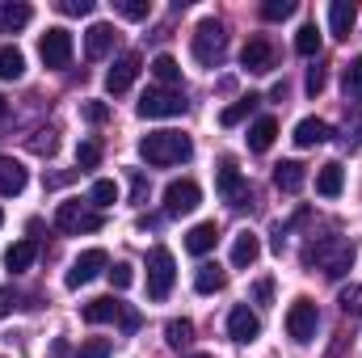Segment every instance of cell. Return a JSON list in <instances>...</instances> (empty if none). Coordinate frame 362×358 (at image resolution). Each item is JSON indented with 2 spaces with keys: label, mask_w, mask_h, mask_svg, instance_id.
Wrapping results in <instances>:
<instances>
[{
  "label": "cell",
  "mask_w": 362,
  "mask_h": 358,
  "mask_svg": "<svg viewBox=\"0 0 362 358\" xmlns=\"http://www.w3.org/2000/svg\"><path fill=\"white\" fill-rule=\"evenodd\" d=\"M303 266H320L329 278H341L346 270L354 266V241L346 236H320L303 249Z\"/></svg>",
  "instance_id": "1"
},
{
  "label": "cell",
  "mask_w": 362,
  "mask_h": 358,
  "mask_svg": "<svg viewBox=\"0 0 362 358\" xmlns=\"http://www.w3.org/2000/svg\"><path fill=\"white\" fill-rule=\"evenodd\" d=\"M139 156L148 161V165H181V161H189L194 156V144H189V135H181V131H152V135H144L139 139Z\"/></svg>",
  "instance_id": "2"
},
{
  "label": "cell",
  "mask_w": 362,
  "mask_h": 358,
  "mask_svg": "<svg viewBox=\"0 0 362 358\" xmlns=\"http://www.w3.org/2000/svg\"><path fill=\"white\" fill-rule=\"evenodd\" d=\"M223 55H228V30L215 17L198 21V30H194V59L215 68V64H223Z\"/></svg>",
  "instance_id": "3"
},
{
  "label": "cell",
  "mask_w": 362,
  "mask_h": 358,
  "mask_svg": "<svg viewBox=\"0 0 362 358\" xmlns=\"http://www.w3.org/2000/svg\"><path fill=\"white\" fill-rule=\"evenodd\" d=\"M316 325H320V316H316V304H312L308 295H299V299L286 308V333H291V342L308 346V342L316 337Z\"/></svg>",
  "instance_id": "4"
},
{
  "label": "cell",
  "mask_w": 362,
  "mask_h": 358,
  "mask_svg": "<svg viewBox=\"0 0 362 358\" xmlns=\"http://www.w3.org/2000/svg\"><path fill=\"white\" fill-rule=\"evenodd\" d=\"M55 228L68 232V236L97 232V228H101V211H93V207H85V202H59V211H55Z\"/></svg>",
  "instance_id": "5"
},
{
  "label": "cell",
  "mask_w": 362,
  "mask_h": 358,
  "mask_svg": "<svg viewBox=\"0 0 362 358\" xmlns=\"http://www.w3.org/2000/svg\"><path fill=\"white\" fill-rule=\"evenodd\" d=\"M89 325H105V321H122V329H139V312H131L127 304H118L114 295H101V299H89L85 312H81Z\"/></svg>",
  "instance_id": "6"
},
{
  "label": "cell",
  "mask_w": 362,
  "mask_h": 358,
  "mask_svg": "<svg viewBox=\"0 0 362 358\" xmlns=\"http://www.w3.org/2000/svg\"><path fill=\"white\" fill-rule=\"evenodd\" d=\"M38 55H42V64H47V68L64 72V68L72 64V34H68L64 25H51V30L38 38Z\"/></svg>",
  "instance_id": "7"
},
{
  "label": "cell",
  "mask_w": 362,
  "mask_h": 358,
  "mask_svg": "<svg viewBox=\"0 0 362 358\" xmlns=\"http://www.w3.org/2000/svg\"><path fill=\"white\" fill-rule=\"evenodd\" d=\"M173 278H177L173 253H169V249H152V253H148V295H152V299H169Z\"/></svg>",
  "instance_id": "8"
},
{
  "label": "cell",
  "mask_w": 362,
  "mask_h": 358,
  "mask_svg": "<svg viewBox=\"0 0 362 358\" xmlns=\"http://www.w3.org/2000/svg\"><path fill=\"white\" fill-rule=\"evenodd\" d=\"M139 114L144 118H177V114H185V93L181 89H148L139 97Z\"/></svg>",
  "instance_id": "9"
},
{
  "label": "cell",
  "mask_w": 362,
  "mask_h": 358,
  "mask_svg": "<svg viewBox=\"0 0 362 358\" xmlns=\"http://www.w3.org/2000/svg\"><path fill=\"white\" fill-rule=\"evenodd\" d=\"M215 190H219L232 207H245V202H249V185H245V178H240V169H236L232 156L219 161V169H215Z\"/></svg>",
  "instance_id": "10"
},
{
  "label": "cell",
  "mask_w": 362,
  "mask_h": 358,
  "mask_svg": "<svg viewBox=\"0 0 362 358\" xmlns=\"http://www.w3.org/2000/svg\"><path fill=\"white\" fill-rule=\"evenodd\" d=\"M198 202H202L198 181L181 178V181H169V185H165V211H169V215H189Z\"/></svg>",
  "instance_id": "11"
},
{
  "label": "cell",
  "mask_w": 362,
  "mask_h": 358,
  "mask_svg": "<svg viewBox=\"0 0 362 358\" xmlns=\"http://www.w3.org/2000/svg\"><path fill=\"white\" fill-rule=\"evenodd\" d=\"M101 270H110V258H105V249H85V253L72 262V270H68V278H64V282H68L72 291H76V287H89V282L97 278V274H101Z\"/></svg>",
  "instance_id": "12"
},
{
  "label": "cell",
  "mask_w": 362,
  "mask_h": 358,
  "mask_svg": "<svg viewBox=\"0 0 362 358\" xmlns=\"http://www.w3.org/2000/svg\"><path fill=\"white\" fill-rule=\"evenodd\" d=\"M139 68H144V64H139V55H135V51H127V55H118V59H114V68L105 72V89L114 93V97H118V93H127L131 85H135V76H139Z\"/></svg>",
  "instance_id": "13"
},
{
  "label": "cell",
  "mask_w": 362,
  "mask_h": 358,
  "mask_svg": "<svg viewBox=\"0 0 362 358\" xmlns=\"http://www.w3.org/2000/svg\"><path fill=\"white\" fill-rule=\"evenodd\" d=\"M228 337L240 342V346H253V342L262 337V321L240 304V308H232V316H228Z\"/></svg>",
  "instance_id": "14"
},
{
  "label": "cell",
  "mask_w": 362,
  "mask_h": 358,
  "mask_svg": "<svg viewBox=\"0 0 362 358\" xmlns=\"http://www.w3.org/2000/svg\"><path fill=\"white\" fill-rule=\"evenodd\" d=\"M114 38H118V30H114L110 21L89 25V34H85V55H89V59H105V55L114 51Z\"/></svg>",
  "instance_id": "15"
},
{
  "label": "cell",
  "mask_w": 362,
  "mask_h": 358,
  "mask_svg": "<svg viewBox=\"0 0 362 358\" xmlns=\"http://www.w3.org/2000/svg\"><path fill=\"white\" fill-rule=\"evenodd\" d=\"M240 64H245L249 72H257V76H262V72H270V68H274V47L266 42V38H249V42H245V51H240Z\"/></svg>",
  "instance_id": "16"
},
{
  "label": "cell",
  "mask_w": 362,
  "mask_h": 358,
  "mask_svg": "<svg viewBox=\"0 0 362 358\" xmlns=\"http://www.w3.org/2000/svg\"><path fill=\"white\" fill-rule=\"evenodd\" d=\"M215 241H219V228H215V219H211V224H194V228L185 232V253L202 258V253H211V249H215Z\"/></svg>",
  "instance_id": "17"
},
{
  "label": "cell",
  "mask_w": 362,
  "mask_h": 358,
  "mask_svg": "<svg viewBox=\"0 0 362 358\" xmlns=\"http://www.w3.org/2000/svg\"><path fill=\"white\" fill-rule=\"evenodd\" d=\"M354 21H358V8H354L350 0H333V8H329V30H333V38H350Z\"/></svg>",
  "instance_id": "18"
},
{
  "label": "cell",
  "mask_w": 362,
  "mask_h": 358,
  "mask_svg": "<svg viewBox=\"0 0 362 358\" xmlns=\"http://www.w3.org/2000/svg\"><path fill=\"white\" fill-rule=\"evenodd\" d=\"M303 181H308V169H303L299 161H282V165L274 169V185H278L282 194H299Z\"/></svg>",
  "instance_id": "19"
},
{
  "label": "cell",
  "mask_w": 362,
  "mask_h": 358,
  "mask_svg": "<svg viewBox=\"0 0 362 358\" xmlns=\"http://www.w3.org/2000/svg\"><path fill=\"white\" fill-rule=\"evenodd\" d=\"M329 122L325 118H303L299 127H295V144L299 148H316V144H329Z\"/></svg>",
  "instance_id": "20"
},
{
  "label": "cell",
  "mask_w": 362,
  "mask_h": 358,
  "mask_svg": "<svg viewBox=\"0 0 362 358\" xmlns=\"http://www.w3.org/2000/svg\"><path fill=\"white\" fill-rule=\"evenodd\" d=\"M25 181H30V173H25V165H21V161H0V194H4V198L21 194V190H25Z\"/></svg>",
  "instance_id": "21"
},
{
  "label": "cell",
  "mask_w": 362,
  "mask_h": 358,
  "mask_svg": "<svg viewBox=\"0 0 362 358\" xmlns=\"http://www.w3.org/2000/svg\"><path fill=\"white\" fill-rule=\"evenodd\" d=\"M262 258V241L253 236V232H240L236 241H232V266H240V270H249L253 262Z\"/></svg>",
  "instance_id": "22"
},
{
  "label": "cell",
  "mask_w": 362,
  "mask_h": 358,
  "mask_svg": "<svg viewBox=\"0 0 362 358\" xmlns=\"http://www.w3.org/2000/svg\"><path fill=\"white\" fill-rule=\"evenodd\" d=\"M341 185H346V169H341L337 161L320 165V173H316V194H325V198H337V194H341Z\"/></svg>",
  "instance_id": "23"
},
{
  "label": "cell",
  "mask_w": 362,
  "mask_h": 358,
  "mask_svg": "<svg viewBox=\"0 0 362 358\" xmlns=\"http://www.w3.org/2000/svg\"><path fill=\"white\" fill-rule=\"evenodd\" d=\"M34 258H38V245H34V241H17V245L4 249V266L13 270V274H17V270H30Z\"/></svg>",
  "instance_id": "24"
},
{
  "label": "cell",
  "mask_w": 362,
  "mask_h": 358,
  "mask_svg": "<svg viewBox=\"0 0 362 358\" xmlns=\"http://www.w3.org/2000/svg\"><path fill=\"white\" fill-rule=\"evenodd\" d=\"M228 287V274L219 266H198V274H194V291L198 295H215V291H223Z\"/></svg>",
  "instance_id": "25"
},
{
  "label": "cell",
  "mask_w": 362,
  "mask_h": 358,
  "mask_svg": "<svg viewBox=\"0 0 362 358\" xmlns=\"http://www.w3.org/2000/svg\"><path fill=\"white\" fill-rule=\"evenodd\" d=\"M30 17H34V8H30V4H4V8H0V25H4V34L25 30V25H30Z\"/></svg>",
  "instance_id": "26"
},
{
  "label": "cell",
  "mask_w": 362,
  "mask_h": 358,
  "mask_svg": "<svg viewBox=\"0 0 362 358\" xmlns=\"http://www.w3.org/2000/svg\"><path fill=\"white\" fill-rule=\"evenodd\" d=\"M274 135H278V122H274V118H257V122L249 127V148H253V152H270Z\"/></svg>",
  "instance_id": "27"
},
{
  "label": "cell",
  "mask_w": 362,
  "mask_h": 358,
  "mask_svg": "<svg viewBox=\"0 0 362 358\" xmlns=\"http://www.w3.org/2000/svg\"><path fill=\"white\" fill-rule=\"evenodd\" d=\"M25 76V55L17 47H0V81H21Z\"/></svg>",
  "instance_id": "28"
},
{
  "label": "cell",
  "mask_w": 362,
  "mask_h": 358,
  "mask_svg": "<svg viewBox=\"0 0 362 358\" xmlns=\"http://www.w3.org/2000/svg\"><path fill=\"white\" fill-rule=\"evenodd\" d=\"M152 76L160 81V89H173L181 81V64L173 55H156V59H152Z\"/></svg>",
  "instance_id": "29"
},
{
  "label": "cell",
  "mask_w": 362,
  "mask_h": 358,
  "mask_svg": "<svg viewBox=\"0 0 362 358\" xmlns=\"http://www.w3.org/2000/svg\"><path fill=\"white\" fill-rule=\"evenodd\" d=\"M257 105H262V97H257V93H249V97H240L236 105H228V110L219 114V122H223V127H236V122H245Z\"/></svg>",
  "instance_id": "30"
},
{
  "label": "cell",
  "mask_w": 362,
  "mask_h": 358,
  "mask_svg": "<svg viewBox=\"0 0 362 358\" xmlns=\"http://www.w3.org/2000/svg\"><path fill=\"white\" fill-rule=\"evenodd\" d=\"M165 342H169L173 350H181V346H189V342H194V325H189L185 316H173V321L165 325Z\"/></svg>",
  "instance_id": "31"
},
{
  "label": "cell",
  "mask_w": 362,
  "mask_h": 358,
  "mask_svg": "<svg viewBox=\"0 0 362 358\" xmlns=\"http://www.w3.org/2000/svg\"><path fill=\"white\" fill-rule=\"evenodd\" d=\"M295 51H299V55H308V59L320 51V30H316L312 21H308V25H299V34H295Z\"/></svg>",
  "instance_id": "32"
},
{
  "label": "cell",
  "mask_w": 362,
  "mask_h": 358,
  "mask_svg": "<svg viewBox=\"0 0 362 358\" xmlns=\"http://www.w3.org/2000/svg\"><path fill=\"white\" fill-rule=\"evenodd\" d=\"M89 198H93V207H114V202H118V185L110 178H97L93 190H89Z\"/></svg>",
  "instance_id": "33"
},
{
  "label": "cell",
  "mask_w": 362,
  "mask_h": 358,
  "mask_svg": "<svg viewBox=\"0 0 362 358\" xmlns=\"http://www.w3.org/2000/svg\"><path fill=\"white\" fill-rule=\"evenodd\" d=\"M114 13L127 17V21H144V17L152 13V4H148V0H114Z\"/></svg>",
  "instance_id": "34"
},
{
  "label": "cell",
  "mask_w": 362,
  "mask_h": 358,
  "mask_svg": "<svg viewBox=\"0 0 362 358\" xmlns=\"http://www.w3.org/2000/svg\"><path fill=\"white\" fill-rule=\"evenodd\" d=\"M97 161H101V144L97 139H81L76 144V165L81 169H97Z\"/></svg>",
  "instance_id": "35"
},
{
  "label": "cell",
  "mask_w": 362,
  "mask_h": 358,
  "mask_svg": "<svg viewBox=\"0 0 362 358\" xmlns=\"http://www.w3.org/2000/svg\"><path fill=\"white\" fill-rule=\"evenodd\" d=\"M337 304H341V312L346 316H362V287H341V295H337Z\"/></svg>",
  "instance_id": "36"
},
{
  "label": "cell",
  "mask_w": 362,
  "mask_h": 358,
  "mask_svg": "<svg viewBox=\"0 0 362 358\" xmlns=\"http://www.w3.org/2000/svg\"><path fill=\"white\" fill-rule=\"evenodd\" d=\"M346 97H362V55L346 64Z\"/></svg>",
  "instance_id": "37"
},
{
  "label": "cell",
  "mask_w": 362,
  "mask_h": 358,
  "mask_svg": "<svg viewBox=\"0 0 362 358\" xmlns=\"http://www.w3.org/2000/svg\"><path fill=\"white\" fill-rule=\"evenodd\" d=\"M291 13H295V0H266L262 4V17L266 21H286Z\"/></svg>",
  "instance_id": "38"
},
{
  "label": "cell",
  "mask_w": 362,
  "mask_h": 358,
  "mask_svg": "<svg viewBox=\"0 0 362 358\" xmlns=\"http://www.w3.org/2000/svg\"><path fill=\"white\" fill-rule=\"evenodd\" d=\"M110 350H114L110 337H89V342H81V358H110Z\"/></svg>",
  "instance_id": "39"
},
{
  "label": "cell",
  "mask_w": 362,
  "mask_h": 358,
  "mask_svg": "<svg viewBox=\"0 0 362 358\" xmlns=\"http://www.w3.org/2000/svg\"><path fill=\"white\" fill-rule=\"evenodd\" d=\"M105 274H110V287H114V291H127V287L135 282V270L127 266V262H118V266L105 270Z\"/></svg>",
  "instance_id": "40"
},
{
  "label": "cell",
  "mask_w": 362,
  "mask_h": 358,
  "mask_svg": "<svg viewBox=\"0 0 362 358\" xmlns=\"http://www.w3.org/2000/svg\"><path fill=\"white\" fill-rule=\"evenodd\" d=\"M55 8H59L64 17H89V13H93V0H59Z\"/></svg>",
  "instance_id": "41"
},
{
  "label": "cell",
  "mask_w": 362,
  "mask_h": 358,
  "mask_svg": "<svg viewBox=\"0 0 362 358\" xmlns=\"http://www.w3.org/2000/svg\"><path fill=\"white\" fill-rule=\"evenodd\" d=\"M325 85H329V72H325V64H316V68L308 72V93L316 97V93H325Z\"/></svg>",
  "instance_id": "42"
},
{
  "label": "cell",
  "mask_w": 362,
  "mask_h": 358,
  "mask_svg": "<svg viewBox=\"0 0 362 358\" xmlns=\"http://www.w3.org/2000/svg\"><path fill=\"white\" fill-rule=\"evenodd\" d=\"M148 198V178L139 169H131V202H144Z\"/></svg>",
  "instance_id": "43"
},
{
  "label": "cell",
  "mask_w": 362,
  "mask_h": 358,
  "mask_svg": "<svg viewBox=\"0 0 362 358\" xmlns=\"http://www.w3.org/2000/svg\"><path fill=\"white\" fill-rule=\"evenodd\" d=\"M85 118H89V122H105V118H110V105H105V101H85Z\"/></svg>",
  "instance_id": "44"
},
{
  "label": "cell",
  "mask_w": 362,
  "mask_h": 358,
  "mask_svg": "<svg viewBox=\"0 0 362 358\" xmlns=\"http://www.w3.org/2000/svg\"><path fill=\"white\" fill-rule=\"evenodd\" d=\"M253 295H257V304H270V299H274V278H257Z\"/></svg>",
  "instance_id": "45"
},
{
  "label": "cell",
  "mask_w": 362,
  "mask_h": 358,
  "mask_svg": "<svg viewBox=\"0 0 362 358\" xmlns=\"http://www.w3.org/2000/svg\"><path fill=\"white\" fill-rule=\"evenodd\" d=\"M13 304H17V299H13V291H0V316H8V312H13Z\"/></svg>",
  "instance_id": "46"
},
{
  "label": "cell",
  "mask_w": 362,
  "mask_h": 358,
  "mask_svg": "<svg viewBox=\"0 0 362 358\" xmlns=\"http://www.w3.org/2000/svg\"><path fill=\"white\" fill-rule=\"evenodd\" d=\"M72 178H76V173H55V178H47V185H68Z\"/></svg>",
  "instance_id": "47"
},
{
  "label": "cell",
  "mask_w": 362,
  "mask_h": 358,
  "mask_svg": "<svg viewBox=\"0 0 362 358\" xmlns=\"http://www.w3.org/2000/svg\"><path fill=\"white\" fill-rule=\"evenodd\" d=\"M4 114H8V101H4V97H0V118H4Z\"/></svg>",
  "instance_id": "48"
},
{
  "label": "cell",
  "mask_w": 362,
  "mask_h": 358,
  "mask_svg": "<svg viewBox=\"0 0 362 358\" xmlns=\"http://www.w3.org/2000/svg\"><path fill=\"white\" fill-rule=\"evenodd\" d=\"M189 358H211V354H189Z\"/></svg>",
  "instance_id": "49"
},
{
  "label": "cell",
  "mask_w": 362,
  "mask_h": 358,
  "mask_svg": "<svg viewBox=\"0 0 362 358\" xmlns=\"http://www.w3.org/2000/svg\"><path fill=\"white\" fill-rule=\"evenodd\" d=\"M0 224H4V215H0Z\"/></svg>",
  "instance_id": "50"
},
{
  "label": "cell",
  "mask_w": 362,
  "mask_h": 358,
  "mask_svg": "<svg viewBox=\"0 0 362 358\" xmlns=\"http://www.w3.org/2000/svg\"><path fill=\"white\" fill-rule=\"evenodd\" d=\"M0 358H4V354H0Z\"/></svg>",
  "instance_id": "51"
}]
</instances>
